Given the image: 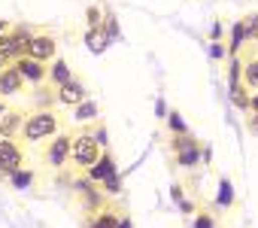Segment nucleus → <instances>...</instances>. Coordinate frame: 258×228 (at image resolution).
<instances>
[{
  "label": "nucleus",
  "instance_id": "nucleus-1",
  "mask_svg": "<svg viewBox=\"0 0 258 228\" xmlns=\"http://www.w3.org/2000/svg\"><path fill=\"white\" fill-rule=\"evenodd\" d=\"M106 149H109L106 131H103L100 125H97V128H94V125H85V128L73 131V149H70L67 167L82 177L85 170H91V167L100 161V155H103Z\"/></svg>",
  "mask_w": 258,
  "mask_h": 228
},
{
  "label": "nucleus",
  "instance_id": "nucleus-2",
  "mask_svg": "<svg viewBox=\"0 0 258 228\" xmlns=\"http://www.w3.org/2000/svg\"><path fill=\"white\" fill-rule=\"evenodd\" d=\"M64 131V119H61V112L58 109H31L28 116H25V122H22V131H19V137L25 140V143H49L55 134H61Z\"/></svg>",
  "mask_w": 258,
  "mask_h": 228
},
{
  "label": "nucleus",
  "instance_id": "nucleus-3",
  "mask_svg": "<svg viewBox=\"0 0 258 228\" xmlns=\"http://www.w3.org/2000/svg\"><path fill=\"white\" fill-rule=\"evenodd\" d=\"M31 34H34L31 28L16 25V28H10L4 37H0V70L10 67V64H16V61L25 55V46H28Z\"/></svg>",
  "mask_w": 258,
  "mask_h": 228
},
{
  "label": "nucleus",
  "instance_id": "nucleus-4",
  "mask_svg": "<svg viewBox=\"0 0 258 228\" xmlns=\"http://www.w3.org/2000/svg\"><path fill=\"white\" fill-rule=\"evenodd\" d=\"M25 55L34 58V61H40V64H49V61L58 58V40L52 34H46V31H34L31 40H28V46H25Z\"/></svg>",
  "mask_w": 258,
  "mask_h": 228
},
{
  "label": "nucleus",
  "instance_id": "nucleus-5",
  "mask_svg": "<svg viewBox=\"0 0 258 228\" xmlns=\"http://www.w3.org/2000/svg\"><path fill=\"white\" fill-rule=\"evenodd\" d=\"M70 149H73V131H61L46 143V164L52 170H64L70 161Z\"/></svg>",
  "mask_w": 258,
  "mask_h": 228
},
{
  "label": "nucleus",
  "instance_id": "nucleus-6",
  "mask_svg": "<svg viewBox=\"0 0 258 228\" xmlns=\"http://www.w3.org/2000/svg\"><path fill=\"white\" fill-rule=\"evenodd\" d=\"M25 167V149L19 140L10 137H0V177H10L13 170Z\"/></svg>",
  "mask_w": 258,
  "mask_h": 228
},
{
  "label": "nucleus",
  "instance_id": "nucleus-7",
  "mask_svg": "<svg viewBox=\"0 0 258 228\" xmlns=\"http://www.w3.org/2000/svg\"><path fill=\"white\" fill-rule=\"evenodd\" d=\"M88 97H91V94H88V85H85L79 76H73V79L64 82L61 88H55V103H58V106H70V109H73V106H79V103L88 100Z\"/></svg>",
  "mask_w": 258,
  "mask_h": 228
},
{
  "label": "nucleus",
  "instance_id": "nucleus-8",
  "mask_svg": "<svg viewBox=\"0 0 258 228\" xmlns=\"http://www.w3.org/2000/svg\"><path fill=\"white\" fill-rule=\"evenodd\" d=\"M73 192L79 195V201H82V210H85V213H94V210H103V207H106L103 192H100V189H94V183H88L85 177H76V180H73Z\"/></svg>",
  "mask_w": 258,
  "mask_h": 228
},
{
  "label": "nucleus",
  "instance_id": "nucleus-9",
  "mask_svg": "<svg viewBox=\"0 0 258 228\" xmlns=\"http://www.w3.org/2000/svg\"><path fill=\"white\" fill-rule=\"evenodd\" d=\"M13 67L19 70V76H22V79H25V85H31V88H37V85H43V82H46V70H49V64H40V61H34V58L22 55Z\"/></svg>",
  "mask_w": 258,
  "mask_h": 228
},
{
  "label": "nucleus",
  "instance_id": "nucleus-10",
  "mask_svg": "<svg viewBox=\"0 0 258 228\" xmlns=\"http://www.w3.org/2000/svg\"><path fill=\"white\" fill-rule=\"evenodd\" d=\"M22 91H28V85H25V79L19 76V70L10 64V67H4L0 70V100H10V97H19Z\"/></svg>",
  "mask_w": 258,
  "mask_h": 228
},
{
  "label": "nucleus",
  "instance_id": "nucleus-11",
  "mask_svg": "<svg viewBox=\"0 0 258 228\" xmlns=\"http://www.w3.org/2000/svg\"><path fill=\"white\" fill-rule=\"evenodd\" d=\"M118 174V164H115V158H112V152L106 149L103 155H100V161L91 167V170H85L82 177L88 180V183H94V186H100L103 180H109V177H115Z\"/></svg>",
  "mask_w": 258,
  "mask_h": 228
},
{
  "label": "nucleus",
  "instance_id": "nucleus-12",
  "mask_svg": "<svg viewBox=\"0 0 258 228\" xmlns=\"http://www.w3.org/2000/svg\"><path fill=\"white\" fill-rule=\"evenodd\" d=\"M28 112L19 109V106H7L4 112H0V137H10L16 140V134L22 131V122H25Z\"/></svg>",
  "mask_w": 258,
  "mask_h": 228
},
{
  "label": "nucleus",
  "instance_id": "nucleus-13",
  "mask_svg": "<svg viewBox=\"0 0 258 228\" xmlns=\"http://www.w3.org/2000/svg\"><path fill=\"white\" fill-rule=\"evenodd\" d=\"M240 61H243V67H240V85L252 94V91H258V52L252 49Z\"/></svg>",
  "mask_w": 258,
  "mask_h": 228
},
{
  "label": "nucleus",
  "instance_id": "nucleus-14",
  "mask_svg": "<svg viewBox=\"0 0 258 228\" xmlns=\"http://www.w3.org/2000/svg\"><path fill=\"white\" fill-rule=\"evenodd\" d=\"M76 73H73V67L64 61V58H55V61H49V70H46V85L49 88H61L64 82H70Z\"/></svg>",
  "mask_w": 258,
  "mask_h": 228
},
{
  "label": "nucleus",
  "instance_id": "nucleus-15",
  "mask_svg": "<svg viewBox=\"0 0 258 228\" xmlns=\"http://www.w3.org/2000/svg\"><path fill=\"white\" fill-rule=\"evenodd\" d=\"M118 213H115V207L112 204H106L103 210H94V213H88L85 219H82V228H115L118 225Z\"/></svg>",
  "mask_w": 258,
  "mask_h": 228
},
{
  "label": "nucleus",
  "instance_id": "nucleus-16",
  "mask_svg": "<svg viewBox=\"0 0 258 228\" xmlns=\"http://www.w3.org/2000/svg\"><path fill=\"white\" fill-rule=\"evenodd\" d=\"M97 119H100V106H97V100H82L79 106H73V122L76 125H97Z\"/></svg>",
  "mask_w": 258,
  "mask_h": 228
},
{
  "label": "nucleus",
  "instance_id": "nucleus-17",
  "mask_svg": "<svg viewBox=\"0 0 258 228\" xmlns=\"http://www.w3.org/2000/svg\"><path fill=\"white\" fill-rule=\"evenodd\" d=\"M201 158H204V146H201V140H198L195 146H188V149H182V152L173 155V161H176L182 170H195V167L201 164Z\"/></svg>",
  "mask_w": 258,
  "mask_h": 228
},
{
  "label": "nucleus",
  "instance_id": "nucleus-18",
  "mask_svg": "<svg viewBox=\"0 0 258 228\" xmlns=\"http://www.w3.org/2000/svg\"><path fill=\"white\" fill-rule=\"evenodd\" d=\"M240 28H243V37L246 43H258V13H249L240 19Z\"/></svg>",
  "mask_w": 258,
  "mask_h": 228
},
{
  "label": "nucleus",
  "instance_id": "nucleus-19",
  "mask_svg": "<svg viewBox=\"0 0 258 228\" xmlns=\"http://www.w3.org/2000/svg\"><path fill=\"white\" fill-rule=\"evenodd\" d=\"M85 43H88L91 52H103V49L109 46V40H106V34H103L100 28H97V31H88V34H85Z\"/></svg>",
  "mask_w": 258,
  "mask_h": 228
},
{
  "label": "nucleus",
  "instance_id": "nucleus-20",
  "mask_svg": "<svg viewBox=\"0 0 258 228\" xmlns=\"http://www.w3.org/2000/svg\"><path fill=\"white\" fill-rule=\"evenodd\" d=\"M198 143V137L188 131V134H173L170 137V152L176 155V152H182V149H188V146H195Z\"/></svg>",
  "mask_w": 258,
  "mask_h": 228
},
{
  "label": "nucleus",
  "instance_id": "nucleus-21",
  "mask_svg": "<svg viewBox=\"0 0 258 228\" xmlns=\"http://www.w3.org/2000/svg\"><path fill=\"white\" fill-rule=\"evenodd\" d=\"M121 186H124V183H121V177L115 174V177H109V180L100 183V192H103V198H118V195H121Z\"/></svg>",
  "mask_w": 258,
  "mask_h": 228
},
{
  "label": "nucleus",
  "instance_id": "nucleus-22",
  "mask_svg": "<svg viewBox=\"0 0 258 228\" xmlns=\"http://www.w3.org/2000/svg\"><path fill=\"white\" fill-rule=\"evenodd\" d=\"M10 180H13V186H16V189H28V186L34 183V174H31L28 167H22V170H13V174H10Z\"/></svg>",
  "mask_w": 258,
  "mask_h": 228
},
{
  "label": "nucleus",
  "instance_id": "nucleus-23",
  "mask_svg": "<svg viewBox=\"0 0 258 228\" xmlns=\"http://www.w3.org/2000/svg\"><path fill=\"white\" fill-rule=\"evenodd\" d=\"M85 22H88V31H97L100 22H103V10L100 7H88L85 10Z\"/></svg>",
  "mask_w": 258,
  "mask_h": 228
},
{
  "label": "nucleus",
  "instance_id": "nucleus-24",
  "mask_svg": "<svg viewBox=\"0 0 258 228\" xmlns=\"http://www.w3.org/2000/svg\"><path fill=\"white\" fill-rule=\"evenodd\" d=\"M170 128H173V134H188V128L182 125V119H179V112H170Z\"/></svg>",
  "mask_w": 258,
  "mask_h": 228
},
{
  "label": "nucleus",
  "instance_id": "nucleus-25",
  "mask_svg": "<svg viewBox=\"0 0 258 228\" xmlns=\"http://www.w3.org/2000/svg\"><path fill=\"white\" fill-rule=\"evenodd\" d=\"M246 128L252 137H258V112H246Z\"/></svg>",
  "mask_w": 258,
  "mask_h": 228
},
{
  "label": "nucleus",
  "instance_id": "nucleus-26",
  "mask_svg": "<svg viewBox=\"0 0 258 228\" xmlns=\"http://www.w3.org/2000/svg\"><path fill=\"white\" fill-rule=\"evenodd\" d=\"M195 228H213V219H210L207 213H198V219H195Z\"/></svg>",
  "mask_w": 258,
  "mask_h": 228
},
{
  "label": "nucleus",
  "instance_id": "nucleus-27",
  "mask_svg": "<svg viewBox=\"0 0 258 228\" xmlns=\"http://www.w3.org/2000/svg\"><path fill=\"white\" fill-rule=\"evenodd\" d=\"M225 52H228V49L222 46V40H216V43H213V55H216V58H225Z\"/></svg>",
  "mask_w": 258,
  "mask_h": 228
},
{
  "label": "nucleus",
  "instance_id": "nucleus-28",
  "mask_svg": "<svg viewBox=\"0 0 258 228\" xmlns=\"http://www.w3.org/2000/svg\"><path fill=\"white\" fill-rule=\"evenodd\" d=\"M246 112H258V91L249 94V109H246Z\"/></svg>",
  "mask_w": 258,
  "mask_h": 228
},
{
  "label": "nucleus",
  "instance_id": "nucleus-29",
  "mask_svg": "<svg viewBox=\"0 0 258 228\" xmlns=\"http://www.w3.org/2000/svg\"><path fill=\"white\" fill-rule=\"evenodd\" d=\"M115 228H134V225H131V219H127V216H121V219H118V225H115Z\"/></svg>",
  "mask_w": 258,
  "mask_h": 228
},
{
  "label": "nucleus",
  "instance_id": "nucleus-30",
  "mask_svg": "<svg viewBox=\"0 0 258 228\" xmlns=\"http://www.w3.org/2000/svg\"><path fill=\"white\" fill-rule=\"evenodd\" d=\"M10 28H13V25H10V22H7V19H0V37H4V34H7V31H10Z\"/></svg>",
  "mask_w": 258,
  "mask_h": 228
},
{
  "label": "nucleus",
  "instance_id": "nucleus-31",
  "mask_svg": "<svg viewBox=\"0 0 258 228\" xmlns=\"http://www.w3.org/2000/svg\"><path fill=\"white\" fill-rule=\"evenodd\" d=\"M255 52H258V43H255Z\"/></svg>",
  "mask_w": 258,
  "mask_h": 228
}]
</instances>
